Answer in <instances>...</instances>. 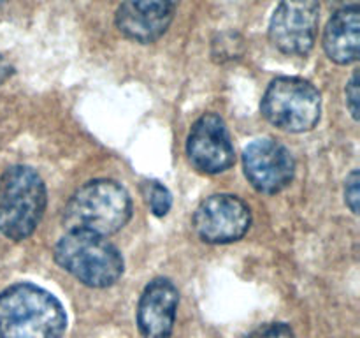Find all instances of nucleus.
Here are the masks:
<instances>
[{
  "label": "nucleus",
  "instance_id": "1",
  "mask_svg": "<svg viewBox=\"0 0 360 338\" xmlns=\"http://www.w3.org/2000/svg\"><path fill=\"white\" fill-rule=\"evenodd\" d=\"M67 313L46 289L16 284L0 292V338H62Z\"/></svg>",
  "mask_w": 360,
  "mask_h": 338
},
{
  "label": "nucleus",
  "instance_id": "2",
  "mask_svg": "<svg viewBox=\"0 0 360 338\" xmlns=\"http://www.w3.org/2000/svg\"><path fill=\"white\" fill-rule=\"evenodd\" d=\"M132 217V199L125 187L112 180H94L74 192L63 222L69 231L109 236L125 227Z\"/></svg>",
  "mask_w": 360,
  "mask_h": 338
},
{
  "label": "nucleus",
  "instance_id": "3",
  "mask_svg": "<svg viewBox=\"0 0 360 338\" xmlns=\"http://www.w3.org/2000/svg\"><path fill=\"white\" fill-rule=\"evenodd\" d=\"M55 259L88 287H109L123 275L122 254L105 236L95 232L69 231L56 243Z\"/></svg>",
  "mask_w": 360,
  "mask_h": 338
},
{
  "label": "nucleus",
  "instance_id": "4",
  "mask_svg": "<svg viewBox=\"0 0 360 338\" xmlns=\"http://www.w3.org/2000/svg\"><path fill=\"white\" fill-rule=\"evenodd\" d=\"M46 185L28 165H13L0 178V232L20 242L34 234L46 211Z\"/></svg>",
  "mask_w": 360,
  "mask_h": 338
},
{
  "label": "nucleus",
  "instance_id": "5",
  "mask_svg": "<svg viewBox=\"0 0 360 338\" xmlns=\"http://www.w3.org/2000/svg\"><path fill=\"white\" fill-rule=\"evenodd\" d=\"M262 115L287 132H308L322 111L320 92L302 77H276L264 94Z\"/></svg>",
  "mask_w": 360,
  "mask_h": 338
},
{
  "label": "nucleus",
  "instance_id": "6",
  "mask_svg": "<svg viewBox=\"0 0 360 338\" xmlns=\"http://www.w3.org/2000/svg\"><path fill=\"white\" fill-rule=\"evenodd\" d=\"M319 0H281L269 23V39L281 53L304 56L319 34Z\"/></svg>",
  "mask_w": 360,
  "mask_h": 338
},
{
  "label": "nucleus",
  "instance_id": "7",
  "mask_svg": "<svg viewBox=\"0 0 360 338\" xmlns=\"http://www.w3.org/2000/svg\"><path fill=\"white\" fill-rule=\"evenodd\" d=\"M252 224L248 204L232 194H217L199 204L193 227L206 243H232L241 239Z\"/></svg>",
  "mask_w": 360,
  "mask_h": 338
},
{
  "label": "nucleus",
  "instance_id": "8",
  "mask_svg": "<svg viewBox=\"0 0 360 338\" xmlns=\"http://www.w3.org/2000/svg\"><path fill=\"white\" fill-rule=\"evenodd\" d=\"M186 154L193 168L206 175L231 169L236 162V150L224 120L214 113L200 116L190 130Z\"/></svg>",
  "mask_w": 360,
  "mask_h": 338
},
{
  "label": "nucleus",
  "instance_id": "9",
  "mask_svg": "<svg viewBox=\"0 0 360 338\" xmlns=\"http://www.w3.org/2000/svg\"><path fill=\"white\" fill-rule=\"evenodd\" d=\"M245 175L253 189L262 194H276L287 189L295 175L290 151L273 139H257L243 151Z\"/></svg>",
  "mask_w": 360,
  "mask_h": 338
},
{
  "label": "nucleus",
  "instance_id": "10",
  "mask_svg": "<svg viewBox=\"0 0 360 338\" xmlns=\"http://www.w3.org/2000/svg\"><path fill=\"white\" fill-rule=\"evenodd\" d=\"M178 6L179 0H122L116 27L130 41L150 44L167 32Z\"/></svg>",
  "mask_w": 360,
  "mask_h": 338
},
{
  "label": "nucleus",
  "instance_id": "11",
  "mask_svg": "<svg viewBox=\"0 0 360 338\" xmlns=\"http://www.w3.org/2000/svg\"><path fill=\"white\" fill-rule=\"evenodd\" d=\"M179 292L169 278H155L144 289L137 305V327L143 338H171Z\"/></svg>",
  "mask_w": 360,
  "mask_h": 338
},
{
  "label": "nucleus",
  "instance_id": "12",
  "mask_svg": "<svg viewBox=\"0 0 360 338\" xmlns=\"http://www.w3.org/2000/svg\"><path fill=\"white\" fill-rule=\"evenodd\" d=\"M323 48L327 56L341 65L359 58L360 9L357 6L343 7L330 18L323 34Z\"/></svg>",
  "mask_w": 360,
  "mask_h": 338
},
{
  "label": "nucleus",
  "instance_id": "13",
  "mask_svg": "<svg viewBox=\"0 0 360 338\" xmlns=\"http://www.w3.org/2000/svg\"><path fill=\"white\" fill-rule=\"evenodd\" d=\"M143 194L155 217H165L169 213L172 206V196L167 187L162 185L157 180H150V182H144Z\"/></svg>",
  "mask_w": 360,
  "mask_h": 338
},
{
  "label": "nucleus",
  "instance_id": "14",
  "mask_svg": "<svg viewBox=\"0 0 360 338\" xmlns=\"http://www.w3.org/2000/svg\"><path fill=\"white\" fill-rule=\"evenodd\" d=\"M245 338H295V334L288 324L271 323V324H266V326L257 327L255 331L246 334Z\"/></svg>",
  "mask_w": 360,
  "mask_h": 338
},
{
  "label": "nucleus",
  "instance_id": "15",
  "mask_svg": "<svg viewBox=\"0 0 360 338\" xmlns=\"http://www.w3.org/2000/svg\"><path fill=\"white\" fill-rule=\"evenodd\" d=\"M359 183H360V175L357 169H355V171L350 173L347 182H345V201H347V206L350 208L352 213L355 215L359 213V203H360Z\"/></svg>",
  "mask_w": 360,
  "mask_h": 338
},
{
  "label": "nucleus",
  "instance_id": "16",
  "mask_svg": "<svg viewBox=\"0 0 360 338\" xmlns=\"http://www.w3.org/2000/svg\"><path fill=\"white\" fill-rule=\"evenodd\" d=\"M359 73H354L350 83L347 84V106L350 109L352 116L359 120V102H360V90H359Z\"/></svg>",
  "mask_w": 360,
  "mask_h": 338
},
{
  "label": "nucleus",
  "instance_id": "17",
  "mask_svg": "<svg viewBox=\"0 0 360 338\" xmlns=\"http://www.w3.org/2000/svg\"><path fill=\"white\" fill-rule=\"evenodd\" d=\"M9 76H11V65L2 58V56H0V83H4Z\"/></svg>",
  "mask_w": 360,
  "mask_h": 338
},
{
  "label": "nucleus",
  "instance_id": "18",
  "mask_svg": "<svg viewBox=\"0 0 360 338\" xmlns=\"http://www.w3.org/2000/svg\"><path fill=\"white\" fill-rule=\"evenodd\" d=\"M2 4H6V0H0V6H2Z\"/></svg>",
  "mask_w": 360,
  "mask_h": 338
}]
</instances>
